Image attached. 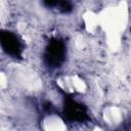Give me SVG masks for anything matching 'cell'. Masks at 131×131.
I'll list each match as a JSON object with an SVG mask.
<instances>
[{"instance_id": "7a4b0ae2", "label": "cell", "mask_w": 131, "mask_h": 131, "mask_svg": "<svg viewBox=\"0 0 131 131\" xmlns=\"http://www.w3.org/2000/svg\"><path fill=\"white\" fill-rule=\"evenodd\" d=\"M104 120L108 124H118L122 120V113L119 107L111 106L104 111Z\"/></svg>"}, {"instance_id": "3957f363", "label": "cell", "mask_w": 131, "mask_h": 131, "mask_svg": "<svg viewBox=\"0 0 131 131\" xmlns=\"http://www.w3.org/2000/svg\"><path fill=\"white\" fill-rule=\"evenodd\" d=\"M44 125H45V128L49 130H60L66 128V126L63 125V122L56 116L47 117L44 120Z\"/></svg>"}, {"instance_id": "6da1fadb", "label": "cell", "mask_w": 131, "mask_h": 131, "mask_svg": "<svg viewBox=\"0 0 131 131\" xmlns=\"http://www.w3.org/2000/svg\"><path fill=\"white\" fill-rule=\"evenodd\" d=\"M98 17L99 25L107 32L110 45L113 47L118 45L120 33L124 30L127 23L126 4L122 2L116 7H110Z\"/></svg>"}]
</instances>
